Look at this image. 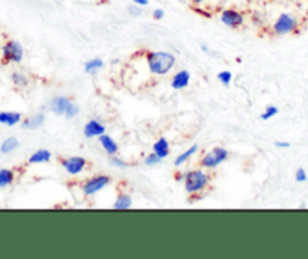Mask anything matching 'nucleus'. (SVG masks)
I'll return each mask as SVG.
<instances>
[{
    "mask_svg": "<svg viewBox=\"0 0 308 259\" xmlns=\"http://www.w3.org/2000/svg\"><path fill=\"white\" fill-rule=\"evenodd\" d=\"M210 182H211V175L203 167L189 169L188 172H184L183 186L189 196L197 198V196L203 195L210 187Z\"/></svg>",
    "mask_w": 308,
    "mask_h": 259,
    "instance_id": "f257e3e1",
    "label": "nucleus"
},
{
    "mask_svg": "<svg viewBox=\"0 0 308 259\" xmlns=\"http://www.w3.org/2000/svg\"><path fill=\"white\" fill-rule=\"evenodd\" d=\"M145 60H147L148 71L157 77H163L169 74L174 69L177 62L175 56L171 52H147Z\"/></svg>",
    "mask_w": 308,
    "mask_h": 259,
    "instance_id": "f03ea898",
    "label": "nucleus"
},
{
    "mask_svg": "<svg viewBox=\"0 0 308 259\" xmlns=\"http://www.w3.org/2000/svg\"><path fill=\"white\" fill-rule=\"evenodd\" d=\"M110 182H112V178L109 175L99 173V175H94V176H89L88 179H85L80 184V190L85 198H93L103 192L106 187H109Z\"/></svg>",
    "mask_w": 308,
    "mask_h": 259,
    "instance_id": "7ed1b4c3",
    "label": "nucleus"
},
{
    "mask_svg": "<svg viewBox=\"0 0 308 259\" xmlns=\"http://www.w3.org/2000/svg\"><path fill=\"white\" fill-rule=\"evenodd\" d=\"M228 157H230V151L227 148L214 146L213 150H210L200 158V167H203L205 170H213L219 167L224 161H227Z\"/></svg>",
    "mask_w": 308,
    "mask_h": 259,
    "instance_id": "20e7f679",
    "label": "nucleus"
},
{
    "mask_svg": "<svg viewBox=\"0 0 308 259\" xmlns=\"http://www.w3.org/2000/svg\"><path fill=\"white\" fill-rule=\"evenodd\" d=\"M298 18L289 12H283L278 15V18L275 20L273 26H272V30L275 35L278 36H284V35H289V33H293L298 30Z\"/></svg>",
    "mask_w": 308,
    "mask_h": 259,
    "instance_id": "39448f33",
    "label": "nucleus"
},
{
    "mask_svg": "<svg viewBox=\"0 0 308 259\" xmlns=\"http://www.w3.org/2000/svg\"><path fill=\"white\" fill-rule=\"evenodd\" d=\"M59 164L67 175L76 176V175H80L82 172H85V169L88 167V160L80 156L62 157V158H59Z\"/></svg>",
    "mask_w": 308,
    "mask_h": 259,
    "instance_id": "423d86ee",
    "label": "nucleus"
},
{
    "mask_svg": "<svg viewBox=\"0 0 308 259\" xmlns=\"http://www.w3.org/2000/svg\"><path fill=\"white\" fill-rule=\"evenodd\" d=\"M219 20L224 26L230 27V29H240L245 24V15L233 8H227L221 12Z\"/></svg>",
    "mask_w": 308,
    "mask_h": 259,
    "instance_id": "0eeeda50",
    "label": "nucleus"
},
{
    "mask_svg": "<svg viewBox=\"0 0 308 259\" xmlns=\"http://www.w3.org/2000/svg\"><path fill=\"white\" fill-rule=\"evenodd\" d=\"M2 54H3V59L6 62H11V63H20L24 57V49L23 46L18 43V41H6L2 47Z\"/></svg>",
    "mask_w": 308,
    "mask_h": 259,
    "instance_id": "6e6552de",
    "label": "nucleus"
},
{
    "mask_svg": "<svg viewBox=\"0 0 308 259\" xmlns=\"http://www.w3.org/2000/svg\"><path fill=\"white\" fill-rule=\"evenodd\" d=\"M106 133V125L99 119H91L83 127V136L86 139H99Z\"/></svg>",
    "mask_w": 308,
    "mask_h": 259,
    "instance_id": "1a4fd4ad",
    "label": "nucleus"
},
{
    "mask_svg": "<svg viewBox=\"0 0 308 259\" xmlns=\"http://www.w3.org/2000/svg\"><path fill=\"white\" fill-rule=\"evenodd\" d=\"M191 85V72L188 69H180L171 77V88L174 91H183Z\"/></svg>",
    "mask_w": 308,
    "mask_h": 259,
    "instance_id": "9d476101",
    "label": "nucleus"
},
{
    "mask_svg": "<svg viewBox=\"0 0 308 259\" xmlns=\"http://www.w3.org/2000/svg\"><path fill=\"white\" fill-rule=\"evenodd\" d=\"M70 103H71V100L68 97H65V95L53 97L50 101H49V110H50L51 113L57 115V116H62Z\"/></svg>",
    "mask_w": 308,
    "mask_h": 259,
    "instance_id": "9b49d317",
    "label": "nucleus"
},
{
    "mask_svg": "<svg viewBox=\"0 0 308 259\" xmlns=\"http://www.w3.org/2000/svg\"><path fill=\"white\" fill-rule=\"evenodd\" d=\"M46 122V115L44 113H35L27 116L26 119L21 121V127L24 130H40Z\"/></svg>",
    "mask_w": 308,
    "mask_h": 259,
    "instance_id": "f8f14e48",
    "label": "nucleus"
},
{
    "mask_svg": "<svg viewBox=\"0 0 308 259\" xmlns=\"http://www.w3.org/2000/svg\"><path fill=\"white\" fill-rule=\"evenodd\" d=\"M99 143H100V146L103 148V151L109 157L116 156L118 151H119V146H118V143L115 142V139H113L112 136L106 134V133L99 137Z\"/></svg>",
    "mask_w": 308,
    "mask_h": 259,
    "instance_id": "ddd939ff",
    "label": "nucleus"
},
{
    "mask_svg": "<svg viewBox=\"0 0 308 259\" xmlns=\"http://www.w3.org/2000/svg\"><path fill=\"white\" fill-rule=\"evenodd\" d=\"M23 115L20 112H0V124L6 127H14L21 124Z\"/></svg>",
    "mask_w": 308,
    "mask_h": 259,
    "instance_id": "4468645a",
    "label": "nucleus"
},
{
    "mask_svg": "<svg viewBox=\"0 0 308 259\" xmlns=\"http://www.w3.org/2000/svg\"><path fill=\"white\" fill-rule=\"evenodd\" d=\"M153 153L156 156H159L162 160H165L166 157L171 154V145L168 142L166 137H159L153 143Z\"/></svg>",
    "mask_w": 308,
    "mask_h": 259,
    "instance_id": "2eb2a0df",
    "label": "nucleus"
},
{
    "mask_svg": "<svg viewBox=\"0 0 308 259\" xmlns=\"http://www.w3.org/2000/svg\"><path fill=\"white\" fill-rule=\"evenodd\" d=\"M51 158H53V154L49 150H38L35 151L32 156L29 157L27 163L29 164H46V163H50Z\"/></svg>",
    "mask_w": 308,
    "mask_h": 259,
    "instance_id": "dca6fc26",
    "label": "nucleus"
},
{
    "mask_svg": "<svg viewBox=\"0 0 308 259\" xmlns=\"http://www.w3.org/2000/svg\"><path fill=\"white\" fill-rule=\"evenodd\" d=\"M198 151H200V146H198V145H192L191 148H188L186 151L180 153L178 156L175 157V160H174V166H175V167H180V166L186 164V163H188L192 157L195 156Z\"/></svg>",
    "mask_w": 308,
    "mask_h": 259,
    "instance_id": "f3484780",
    "label": "nucleus"
},
{
    "mask_svg": "<svg viewBox=\"0 0 308 259\" xmlns=\"http://www.w3.org/2000/svg\"><path fill=\"white\" fill-rule=\"evenodd\" d=\"M103 66H104V62L100 57H94V59H89L85 62L83 65V71L89 76H96L99 71H102Z\"/></svg>",
    "mask_w": 308,
    "mask_h": 259,
    "instance_id": "a211bd4d",
    "label": "nucleus"
},
{
    "mask_svg": "<svg viewBox=\"0 0 308 259\" xmlns=\"http://www.w3.org/2000/svg\"><path fill=\"white\" fill-rule=\"evenodd\" d=\"M132 207H133V199L129 193H119L112 205L113 209H129Z\"/></svg>",
    "mask_w": 308,
    "mask_h": 259,
    "instance_id": "6ab92c4d",
    "label": "nucleus"
},
{
    "mask_svg": "<svg viewBox=\"0 0 308 259\" xmlns=\"http://www.w3.org/2000/svg\"><path fill=\"white\" fill-rule=\"evenodd\" d=\"M15 181V172L12 169H0V189L12 186Z\"/></svg>",
    "mask_w": 308,
    "mask_h": 259,
    "instance_id": "aec40b11",
    "label": "nucleus"
},
{
    "mask_svg": "<svg viewBox=\"0 0 308 259\" xmlns=\"http://www.w3.org/2000/svg\"><path fill=\"white\" fill-rule=\"evenodd\" d=\"M11 82H12L17 88H26V86L30 83V79H29L24 72H21V71H15V72L11 74Z\"/></svg>",
    "mask_w": 308,
    "mask_h": 259,
    "instance_id": "412c9836",
    "label": "nucleus"
},
{
    "mask_svg": "<svg viewBox=\"0 0 308 259\" xmlns=\"http://www.w3.org/2000/svg\"><path fill=\"white\" fill-rule=\"evenodd\" d=\"M18 148V140L15 137H8L2 142L0 145V153L2 154H9L12 151H15Z\"/></svg>",
    "mask_w": 308,
    "mask_h": 259,
    "instance_id": "4be33fe9",
    "label": "nucleus"
},
{
    "mask_svg": "<svg viewBox=\"0 0 308 259\" xmlns=\"http://www.w3.org/2000/svg\"><path fill=\"white\" fill-rule=\"evenodd\" d=\"M216 79H218V82L222 85V86H225V88H228L230 85H231V82H233V72L231 71H221V72H218V76H216Z\"/></svg>",
    "mask_w": 308,
    "mask_h": 259,
    "instance_id": "5701e85b",
    "label": "nucleus"
},
{
    "mask_svg": "<svg viewBox=\"0 0 308 259\" xmlns=\"http://www.w3.org/2000/svg\"><path fill=\"white\" fill-rule=\"evenodd\" d=\"M79 113H80V107H79V104L71 101V103L68 104V107H67L64 116H65L67 119H74V118H77Z\"/></svg>",
    "mask_w": 308,
    "mask_h": 259,
    "instance_id": "b1692460",
    "label": "nucleus"
},
{
    "mask_svg": "<svg viewBox=\"0 0 308 259\" xmlns=\"http://www.w3.org/2000/svg\"><path fill=\"white\" fill-rule=\"evenodd\" d=\"M109 163H110V166H113V167H116V169H127V167L130 166L126 160H122L121 157H118V154H116V156H110Z\"/></svg>",
    "mask_w": 308,
    "mask_h": 259,
    "instance_id": "393cba45",
    "label": "nucleus"
},
{
    "mask_svg": "<svg viewBox=\"0 0 308 259\" xmlns=\"http://www.w3.org/2000/svg\"><path fill=\"white\" fill-rule=\"evenodd\" d=\"M278 107H275V105H267L266 108H264V112L261 113V119L263 121H269V119H272V118H275L276 115H278Z\"/></svg>",
    "mask_w": 308,
    "mask_h": 259,
    "instance_id": "a878e982",
    "label": "nucleus"
},
{
    "mask_svg": "<svg viewBox=\"0 0 308 259\" xmlns=\"http://www.w3.org/2000/svg\"><path fill=\"white\" fill-rule=\"evenodd\" d=\"M162 161H163V160H162L159 156H156L154 153H150V154H147V156L144 157V164L148 166V167L157 166V164H160Z\"/></svg>",
    "mask_w": 308,
    "mask_h": 259,
    "instance_id": "bb28decb",
    "label": "nucleus"
},
{
    "mask_svg": "<svg viewBox=\"0 0 308 259\" xmlns=\"http://www.w3.org/2000/svg\"><path fill=\"white\" fill-rule=\"evenodd\" d=\"M295 179H296L298 182H305V181H308V175L307 172H305V169L299 167V169L295 172Z\"/></svg>",
    "mask_w": 308,
    "mask_h": 259,
    "instance_id": "cd10ccee",
    "label": "nucleus"
},
{
    "mask_svg": "<svg viewBox=\"0 0 308 259\" xmlns=\"http://www.w3.org/2000/svg\"><path fill=\"white\" fill-rule=\"evenodd\" d=\"M129 14L132 15V17H139L141 14H142V6H138V5H135L133 3V6H129Z\"/></svg>",
    "mask_w": 308,
    "mask_h": 259,
    "instance_id": "c85d7f7f",
    "label": "nucleus"
},
{
    "mask_svg": "<svg viewBox=\"0 0 308 259\" xmlns=\"http://www.w3.org/2000/svg\"><path fill=\"white\" fill-rule=\"evenodd\" d=\"M153 18L154 20H163L165 18V11L162 9V8H156L153 11Z\"/></svg>",
    "mask_w": 308,
    "mask_h": 259,
    "instance_id": "c756f323",
    "label": "nucleus"
},
{
    "mask_svg": "<svg viewBox=\"0 0 308 259\" xmlns=\"http://www.w3.org/2000/svg\"><path fill=\"white\" fill-rule=\"evenodd\" d=\"M275 146L280 148V150H287V148H290V143H289V142H281V140H278V142H275Z\"/></svg>",
    "mask_w": 308,
    "mask_h": 259,
    "instance_id": "7c9ffc66",
    "label": "nucleus"
},
{
    "mask_svg": "<svg viewBox=\"0 0 308 259\" xmlns=\"http://www.w3.org/2000/svg\"><path fill=\"white\" fill-rule=\"evenodd\" d=\"M135 5H138V6H142V8H145V6H148V3H150V0H132Z\"/></svg>",
    "mask_w": 308,
    "mask_h": 259,
    "instance_id": "2f4dec72",
    "label": "nucleus"
},
{
    "mask_svg": "<svg viewBox=\"0 0 308 259\" xmlns=\"http://www.w3.org/2000/svg\"><path fill=\"white\" fill-rule=\"evenodd\" d=\"M174 179L178 181V182H183V179H184V172H177V173L174 175Z\"/></svg>",
    "mask_w": 308,
    "mask_h": 259,
    "instance_id": "473e14b6",
    "label": "nucleus"
},
{
    "mask_svg": "<svg viewBox=\"0 0 308 259\" xmlns=\"http://www.w3.org/2000/svg\"><path fill=\"white\" fill-rule=\"evenodd\" d=\"M189 2H191L192 5H197V6H198V5H203L205 0H189Z\"/></svg>",
    "mask_w": 308,
    "mask_h": 259,
    "instance_id": "72a5a7b5",
    "label": "nucleus"
},
{
    "mask_svg": "<svg viewBox=\"0 0 308 259\" xmlns=\"http://www.w3.org/2000/svg\"><path fill=\"white\" fill-rule=\"evenodd\" d=\"M201 50H203V52H208V47H207V46H201Z\"/></svg>",
    "mask_w": 308,
    "mask_h": 259,
    "instance_id": "f704fd0d",
    "label": "nucleus"
},
{
    "mask_svg": "<svg viewBox=\"0 0 308 259\" xmlns=\"http://www.w3.org/2000/svg\"><path fill=\"white\" fill-rule=\"evenodd\" d=\"M305 17H307V20H308V8H307V12H305Z\"/></svg>",
    "mask_w": 308,
    "mask_h": 259,
    "instance_id": "c9c22d12",
    "label": "nucleus"
}]
</instances>
